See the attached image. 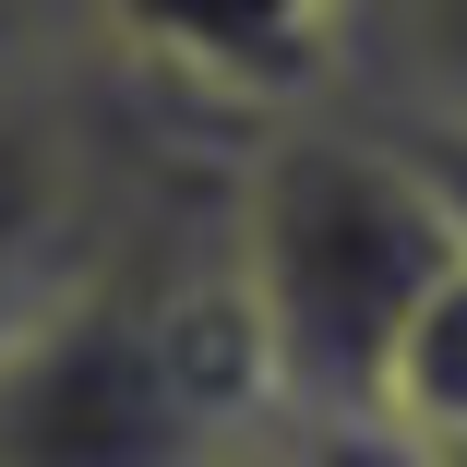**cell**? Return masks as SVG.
Listing matches in <instances>:
<instances>
[{
	"label": "cell",
	"instance_id": "cell-1",
	"mask_svg": "<svg viewBox=\"0 0 467 467\" xmlns=\"http://www.w3.org/2000/svg\"><path fill=\"white\" fill-rule=\"evenodd\" d=\"M455 228L431 180L348 109H275L228 180V275L288 431L384 443V371L443 288Z\"/></svg>",
	"mask_w": 467,
	"mask_h": 467
},
{
	"label": "cell",
	"instance_id": "cell-2",
	"mask_svg": "<svg viewBox=\"0 0 467 467\" xmlns=\"http://www.w3.org/2000/svg\"><path fill=\"white\" fill-rule=\"evenodd\" d=\"M275 431L288 420L228 275V192L0 336V467H240Z\"/></svg>",
	"mask_w": 467,
	"mask_h": 467
},
{
	"label": "cell",
	"instance_id": "cell-3",
	"mask_svg": "<svg viewBox=\"0 0 467 467\" xmlns=\"http://www.w3.org/2000/svg\"><path fill=\"white\" fill-rule=\"evenodd\" d=\"M97 13H109V48L180 97H216L240 120L324 109L336 0H97Z\"/></svg>",
	"mask_w": 467,
	"mask_h": 467
},
{
	"label": "cell",
	"instance_id": "cell-4",
	"mask_svg": "<svg viewBox=\"0 0 467 467\" xmlns=\"http://www.w3.org/2000/svg\"><path fill=\"white\" fill-rule=\"evenodd\" d=\"M324 109L371 132H467V0H336Z\"/></svg>",
	"mask_w": 467,
	"mask_h": 467
},
{
	"label": "cell",
	"instance_id": "cell-5",
	"mask_svg": "<svg viewBox=\"0 0 467 467\" xmlns=\"http://www.w3.org/2000/svg\"><path fill=\"white\" fill-rule=\"evenodd\" d=\"M384 443H396L408 467L467 455V252L443 264V288H431L420 324L396 336V371H384Z\"/></svg>",
	"mask_w": 467,
	"mask_h": 467
},
{
	"label": "cell",
	"instance_id": "cell-6",
	"mask_svg": "<svg viewBox=\"0 0 467 467\" xmlns=\"http://www.w3.org/2000/svg\"><path fill=\"white\" fill-rule=\"evenodd\" d=\"M84 48H109V13H97V0H0V84L60 72Z\"/></svg>",
	"mask_w": 467,
	"mask_h": 467
},
{
	"label": "cell",
	"instance_id": "cell-7",
	"mask_svg": "<svg viewBox=\"0 0 467 467\" xmlns=\"http://www.w3.org/2000/svg\"><path fill=\"white\" fill-rule=\"evenodd\" d=\"M420 180H431V204H443V228H455V252H467V132H384Z\"/></svg>",
	"mask_w": 467,
	"mask_h": 467
},
{
	"label": "cell",
	"instance_id": "cell-8",
	"mask_svg": "<svg viewBox=\"0 0 467 467\" xmlns=\"http://www.w3.org/2000/svg\"><path fill=\"white\" fill-rule=\"evenodd\" d=\"M240 467H408L396 443H324V431H275V443H252Z\"/></svg>",
	"mask_w": 467,
	"mask_h": 467
},
{
	"label": "cell",
	"instance_id": "cell-9",
	"mask_svg": "<svg viewBox=\"0 0 467 467\" xmlns=\"http://www.w3.org/2000/svg\"><path fill=\"white\" fill-rule=\"evenodd\" d=\"M431 467H467V455H431Z\"/></svg>",
	"mask_w": 467,
	"mask_h": 467
}]
</instances>
